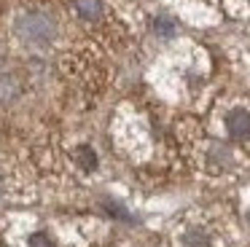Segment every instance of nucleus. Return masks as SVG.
<instances>
[{"label":"nucleus","mask_w":250,"mask_h":247,"mask_svg":"<svg viewBox=\"0 0 250 247\" xmlns=\"http://www.w3.org/2000/svg\"><path fill=\"white\" fill-rule=\"evenodd\" d=\"M14 35L19 38V43L33 48L51 46L57 41V21L46 11H24L14 21Z\"/></svg>","instance_id":"nucleus-1"},{"label":"nucleus","mask_w":250,"mask_h":247,"mask_svg":"<svg viewBox=\"0 0 250 247\" xmlns=\"http://www.w3.org/2000/svg\"><path fill=\"white\" fill-rule=\"evenodd\" d=\"M226 129L234 140H245L250 137V113L242 110V107H234L226 116Z\"/></svg>","instance_id":"nucleus-2"},{"label":"nucleus","mask_w":250,"mask_h":247,"mask_svg":"<svg viewBox=\"0 0 250 247\" xmlns=\"http://www.w3.org/2000/svg\"><path fill=\"white\" fill-rule=\"evenodd\" d=\"M76 11L81 19L97 21L103 16V0H76Z\"/></svg>","instance_id":"nucleus-3"},{"label":"nucleus","mask_w":250,"mask_h":247,"mask_svg":"<svg viewBox=\"0 0 250 247\" xmlns=\"http://www.w3.org/2000/svg\"><path fill=\"white\" fill-rule=\"evenodd\" d=\"M19 97V81L14 75H0V105H8Z\"/></svg>","instance_id":"nucleus-4"},{"label":"nucleus","mask_w":250,"mask_h":247,"mask_svg":"<svg viewBox=\"0 0 250 247\" xmlns=\"http://www.w3.org/2000/svg\"><path fill=\"white\" fill-rule=\"evenodd\" d=\"M183 245L186 247H212L210 236H207V231L202 228H188L183 234Z\"/></svg>","instance_id":"nucleus-5"},{"label":"nucleus","mask_w":250,"mask_h":247,"mask_svg":"<svg viewBox=\"0 0 250 247\" xmlns=\"http://www.w3.org/2000/svg\"><path fill=\"white\" fill-rule=\"evenodd\" d=\"M78 164L83 166V169H94L97 166V156H94L92 148H78Z\"/></svg>","instance_id":"nucleus-6"},{"label":"nucleus","mask_w":250,"mask_h":247,"mask_svg":"<svg viewBox=\"0 0 250 247\" xmlns=\"http://www.w3.org/2000/svg\"><path fill=\"white\" fill-rule=\"evenodd\" d=\"M153 30H156L159 35H172V32H175V24H172L169 19H156V21H153Z\"/></svg>","instance_id":"nucleus-7"},{"label":"nucleus","mask_w":250,"mask_h":247,"mask_svg":"<svg viewBox=\"0 0 250 247\" xmlns=\"http://www.w3.org/2000/svg\"><path fill=\"white\" fill-rule=\"evenodd\" d=\"M30 247H54V242H51V236H46V234H35L33 239H30Z\"/></svg>","instance_id":"nucleus-8"},{"label":"nucleus","mask_w":250,"mask_h":247,"mask_svg":"<svg viewBox=\"0 0 250 247\" xmlns=\"http://www.w3.org/2000/svg\"><path fill=\"white\" fill-rule=\"evenodd\" d=\"M248 220H250V209H248Z\"/></svg>","instance_id":"nucleus-9"}]
</instances>
